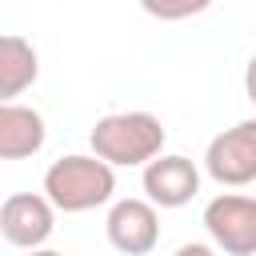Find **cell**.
Masks as SVG:
<instances>
[{
	"mask_svg": "<svg viewBox=\"0 0 256 256\" xmlns=\"http://www.w3.org/2000/svg\"><path fill=\"white\" fill-rule=\"evenodd\" d=\"M28 256H64V252H56V248H32Z\"/></svg>",
	"mask_w": 256,
	"mask_h": 256,
	"instance_id": "cell-13",
	"label": "cell"
},
{
	"mask_svg": "<svg viewBox=\"0 0 256 256\" xmlns=\"http://www.w3.org/2000/svg\"><path fill=\"white\" fill-rule=\"evenodd\" d=\"M104 232H108V244L124 256H148L156 244H160V216H156V204L152 200H116L108 208V220H104Z\"/></svg>",
	"mask_w": 256,
	"mask_h": 256,
	"instance_id": "cell-6",
	"label": "cell"
},
{
	"mask_svg": "<svg viewBox=\"0 0 256 256\" xmlns=\"http://www.w3.org/2000/svg\"><path fill=\"white\" fill-rule=\"evenodd\" d=\"M204 232L224 256H256V196H212L204 204Z\"/></svg>",
	"mask_w": 256,
	"mask_h": 256,
	"instance_id": "cell-3",
	"label": "cell"
},
{
	"mask_svg": "<svg viewBox=\"0 0 256 256\" xmlns=\"http://www.w3.org/2000/svg\"><path fill=\"white\" fill-rule=\"evenodd\" d=\"M56 228V204L40 192H12L0 204V232L12 248H44V240Z\"/></svg>",
	"mask_w": 256,
	"mask_h": 256,
	"instance_id": "cell-5",
	"label": "cell"
},
{
	"mask_svg": "<svg viewBox=\"0 0 256 256\" xmlns=\"http://www.w3.org/2000/svg\"><path fill=\"white\" fill-rule=\"evenodd\" d=\"M220 248L216 244H200V240H192V244H180L176 248V256H216Z\"/></svg>",
	"mask_w": 256,
	"mask_h": 256,
	"instance_id": "cell-11",
	"label": "cell"
},
{
	"mask_svg": "<svg viewBox=\"0 0 256 256\" xmlns=\"http://www.w3.org/2000/svg\"><path fill=\"white\" fill-rule=\"evenodd\" d=\"M48 140L44 116L28 104H0V160H24L36 156Z\"/></svg>",
	"mask_w": 256,
	"mask_h": 256,
	"instance_id": "cell-8",
	"label": "cell"
},
{
	"mask_svg": "<svg viewBox=\"0 0 256 256\" xmlns=\"http://www.w3.org/2000/svg\"><path fill=\"white\" fill-rule=\"evenodd\" d=\"M36 76H40V56H36V48H32L24 36L8 32V36L0 40V100L12 104L24 88L36 84Z\"/></svg>",
	"mask_w": 256,
	"mask_h": 256,
	"instance_id": "cell-9",
	"label": "cell"
},
{
	"mask_svg": "<svg viewBox=\"0 0 256 256\" xmlns=\"http://www.w3.org/2000/svg\"><path fill=\"white\" fill-rule=\"evenodd\" d=\"M244 92H248V100L256 104V56H252L248 68H244Z\"/></svg>",
	"mask_w": 256,
	"mask_h": 256,
	"instance_id": "cell-12",
	"label": "cell"
},
{
	"mask_svg": "<svg viewBox=\"0 0 256 256\" xmlns=\"http://www.w3.org/2000/svg\"><path fill=\"white\" fill-rule=\"evenodd\" d=\"M208 4H212V0H140V8H144L152 20H164V24H172V20H188V16H200Z\"/></svg>",
	"mask_w": 256,
	"mask_h": 256,
	"instance_id": "cell-10",
	"label": "cell"
},
{
	"mask_svg": "<svg viewBox=\"0 0 256 256\" xmlns=\"http://www.w3.org/2000/svg\"><path fill=\"white\" fill-rule=\"evenodd\" d=\"M144 200H152L156 208H184L196 192H200V168L188 156H156L152 164H144Z\"/></svg>",
	"mask_w": 256,
	"mask_h": 256,
	"instance_id": "cell-7",
	"label": "cell"
},
{
	"mask_svg": "<svg viewBox=\"0 0 256 256\" xmlns=\"http://www.w3.org/2000/svg\"><path fill=\"white\" fill-rule=\"evenodd\" d=\"M112 192H116V168L100 156L72 152L52 160L44 172V196L56 204V212H68V216L108 204Z\"/></svg>",
	"mask_w": 256,
	"mask_h": 256,
	"instance_id": "cell-2",
	"label": "cell"
},
{
	"mask_svg": "<svg viewBox=\"0 0 256 256\" xmlns=\"http://www.w3.org/2000/svg\"><path fill=\"white\" fill-rule=\"evenodd\" d=\"M164 124L152 112H112L100 116L92 124V156L108 160L112 168H136V164H152L156 156H164Z\"/></svg>",
	"mask_w": 256,
	"mask_h": 256,
	"instance_id": "cell-1",
	"label": "cell"
},
{
	"mask_svg": "<svg viewBox=\"0 0 256 256\" xmlns=\"http://www.w3.org/2000/svg\"><path fill=\"white\" fill-rule=\"evenodd\" d=\"M204 172L220 188H244L256 180V120H240L208 140Z\"/></svg>",
	"mask_w": 256,
	"mask_h": 256,
	"instance_id": "cell-4",
	"label": "cell"
}]
</instances>
